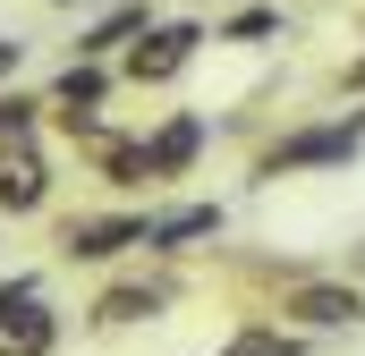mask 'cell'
<instances>
[{
	"mask_svg": "<svg viewBox=\"0 0 365 356\" xmlns=\"http://www.w3.org/2000/svg\"><path fill=\"white\" fill-rule=\"evenodd\" d=\"M60 340V314L34 297V280H9L0 288V356H51Z\"/></svg>",
	"mask_w": 365,
	"mask_h": 356,
	"instance_id": "obj_1",
	"label": "cell"
},
{
	"mask_svg": "<svg viewBox=\"0 0 365 356\" xmlns=\"http://www.w3.org/2000/svg\"><path fill=\"white\" fill-rule=\"evenodd\" d=\"M195 43H204V26H195V17H170V26H153V34L128 51V77H136V85H170L187 60H195Z\"/></svg>",
	"mask_w": 365,
	"mask_h": 356,
	"instance_id": "obj_2",
	"label": "cell"
},
{
	"mask_svg": "<svg viewBox=\"0 0 365 356\" xmlns=\"http://www.w3.org/2000/svg\"><path fill=\"white\" fill-rule=\"evenodd\" d=\"M145 229H153V221H136V212H102V221H68L60 255H68V263H110L119 246H145Z\"/></svg>",
	"mask_w": 365,
	"mask_h": 356,
	"instance_id": "obj_3",
	"label": "cell"
},
{
	"mask_svg": "<svg viewBox=\"0 0 365 356\" xmlns=\"http://www.w3.org/2000/svg\"><path fill=\"white\" fill-rule=\"evenodd\" d=\"M357 136H365V119H349V127H306V136H289V145H272V153H264V178L314 170V162H349V153H357Z\"/></svg>",
	"mask_w": 365,
	"mask_h": 356,
	"instance_id": "obj_4",
	"label": "cell"
},
{
	"mask_svg": "<svg viewBox=\"0 0 365 356\" xmlns=\"http://www.w3.org/2000/svg\"><path fill=\"white\" fill-rule=\"evenodd\" d=\"M51 195V162L34 145H0V212H34Z\"/></svg>",
	"mask_w": 365,
	"mask_h": 356,
	"instance_id": "obj_5",
	"label": "cell"
},
{
	"mask_svg": "<svg viewBox=\"0 0 365 356\" xmlns=\"http://www.w3.org/2000/svg\"><path fill=\"white\" fill-rule=\"evenodd\" d=\"M365 297L357 288H340V280H306L297 297H289V323H306V331H340V323H357Z\"/></svg>",
	"mask_w": 365,
	"mask_h": 356,
	"instance_id": "obj_6",
	"label": "cell"
},
{
	"mask_svg": "<svg viewBox=\"0 0 365 356\" xmlns=\"http://www.w3.org/2000/svg\"><path fill=\"white\" fill-rule=\"evenodd\" d=\"M195 153H204V119H195V110H179L162 136H145V178H179Z\"/></svg>",
	"mask_w": 365,
	"mask_h": 356,
	"instance_id": "obj_7",
	"label": "cell"
},
{
	"mask_svg": "<svg viewBox=\"0 0 365 356\" xmlns=\"http://www.w3.org/2000/svg\"><path fill=\"white\" fill-rule=\"evenodd\" d=\"M110 93V77H102V60H68L60 68V85H51V110L77 127V119H93V102Z\"/></svg>",
	"mask_w": 365,
	"mask_h": 356,
	"instance_id": "obj_8",
	"label": "cell"
},
{
	"mask_svg": "<svg viewBox=\"0 0 365 356\" xmlns=\"http://www.w3.org/2000/svg\"><path fill=\"white\" fill-rule=\"evenodd\" d=\"M221 229V204H179V212H162L153 229H145V246H162V255H187L195 238H212Z\"/></svg>",
	"mask_w": 365,
	"mask_h": 356,
	"instance_id": "obj_9",
	"label": "cell"
},
{
	"mask_svg": "<svg viewBox=\"0 0 365 356\" xmlns=\"http://www.w3.org/2000/svg\"><path fill=\"white\" fill-rule=\"evenodd\" d=\"M153 314H162V288H145V280H119L93 305V323H153Z\"/></svg>",
	"mask_w": 365,
	"mask_h": 356,
	"instance_id": "obj_10",
	"label": "cell"
},
{
	"mask_svg": "<svg viewBox=\"0 0 365 356\" xmlns=\"http://www.w3.org/2000/svg\"><path fill=\"white\" fill-rule=\"evenodd\" d=\"M145 34H153V26H145V9L128 0L119 17H102L93 34H77V60H102V51H119V43H145Z\"/></svg>",
	"mask_w": 365,
	"mask_h": 356,
	"instance_id": "obj_11",
	"label": "cell"
},
{
	"mask_svg": "<svg viewBox=\"0 0 365 356\" xmlns=\"http://www.w3.org/2000/svg\"><path fill=\"white\" fill-rule=\"evenodd\" d=\"M34 110H43V102H26V93H0V145H26V136H34Z\"/></svg>",
	"mask_w": 365,
	"mask_h": 356,
	"instance_id": "obj_12",
	"label": "cell"
},
{
	"mask_svg": "<svg viewBox=\"0 0 365 356\" xmlns=\"http://www.w3.org/2000/svg\"><path fill=\"white\" fill-rule=\"evenodd\" d=\"M221 356H297V340H289V331H238Z\"/></svg>",
	"mask_w": 365,
	"mask_h": 356,
	"instance_id": "obj_13",
	"label": "cell"
},
{
	"mask_svg": "<svg viewBox=\"0 0 365 356\" xmlns=\"http://www.w3.org/2000/svg\"><path fill=\"white\" fill-rule=\"evenodd\" d=\"M264 34H272V9H238L230 17V43H264Z\"/></svg>",
	"mask_w": 365,
	"mask_h": 356,
	"instance_id": "obj_14",
	"label": "cell"
},
{
	"mask_svg": "<svg viewBox=\"0 0 365 356\" xmlns=\"http://www.w3.org/2000/svg\"><path fill=\"white\" fill-rule=\"evenodd\" d=\"M17 51H26V43H9V34H0V77H9V68H17Z\"/></svg>",
	"mask_w": 365,
	"mask_h": 356,
	"instance_id": "obj_15",
	"label": "cell"
}]
</instances>
